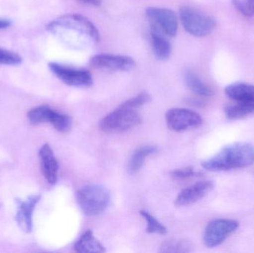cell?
I'll list each match as a JSON object with an SVG mask.
<instances>
[{
  "label": "cell",
  "instance_id": "26",
  "mask_svg": "<svg viewBox=\"0 0 254 253\" xmlns=\"http://www.w3.org/2000/svg\"><path fill=\"white\" fill-rule=\"evenodd\" d=\"M77 1L83 3V4L95 6V7H99V6L101 5V3H102V0H77Z\"/></svg>",
  "mask_w": 254,
  "mask_h": 253
},
{
  "label": "cell",
  "instance_id": "1",
  "mask_svg": "<svg viewBox=\"0 0 254 253\" xmlns=\"http://www.w3.org/2000/svg\"><path fill=\"white\" fill-rule=\"evenodd\" d=\"M46 29L52 34L67 33L75 37L77 44L95 45L99 42L100 34L96 27L87 18L77 13H68L57 18L46 25Z\"/></svg>",
  "mask_w": 254,
  "mask_h": 253
},
{
  "label": "cell",
  "instance_id": "19",
  "mask_svg": "<svg viewBox=\"0 0 254 253\" xmlns=\"http://www.w3.org/2000/svg\"><path fill=\"white\" fill-rule=\"evenodd\" d=\"M185 83L187 87L195 95L201 97H210L213 95L210 86L206 84L195 73L188 71L185 73Z\"/></svg>",
  "mask_w": 254,
  "mask_h": 253
},
{
  "label": "cell",
  "instance_id": "13",
  "mask_svg": "<svg viewBox=\"0 0 254 253\" xmlns=\"http://www.w3.org/2000/svg\"><path fill=\"white\" fill-rule=\"evenodd\" d=\"M41 199L40 195H35L28 197L25 201L16 199L17 212L16 218L19 227L25 233H30L32 230V215L37 203Z\"/></svg>",
  "mask_w": 254,
  "mask_h": 253
},
{
  "label": "cell",
  "instance_id": "25",
  "mask_svg": "<svg viewBox=\"0 0 254 253\" xmlns=\"http://www.w3.org/2000/svg\"><path fill=\"white\" fill-rule=\"evenodd\" d=\"M170 175L175 179L184 180L198 175V172H195V169L192 167L182 168V169H175L170 172Z\"/></svg>",
  "mask_w": 254,
  "mask_h": 253
},
{
  "label": "cell",
  "instance_id": "15",
  "mask_svg": "<svg viewBox=\"0 0 254 253\" xmlns=\"http://www.w3.org/2000/svg\"><path fill=\"white\" fill-rule=\"evenodd\" d=\"M150 39L155 57L161 61L168 59L171 54V45L164 34L155 27L151 26Z\"/></svg>",
  "mask_w": 254,
  "mask_h": 253
},
{
  "label": "cell",
  "instance_id": "8",
  "mask_svg": "<svg viewBox=\"0 0 254 253\" xmlns=\"http://www.w3.org/2000/svg\"><path fill=\"white\" fill-rule=\"evenodd\" d=\"M49 69L61 81L74 87H90L93 83L92 74L87 70L77 69L57 62H50Z\"/></svg>",
  "mask_w": 254,
  "mask_h": 253
},
{
  "label": "cell",
  "instance_id": "7",
  "mask_svg": "<svg viewBox=\"0 0 254 253\" xmlns=\"http://www.w3.org/2000/svg\"><path fill=\"white\" fill-rule=\"evenodd\" d=\"M240 223L236 220L219 218L210 221L204 233V242L210 248L222 245L231 234L237 231Z\"/></svg>",
  "mask_w": 254,
  "mask_h": 253
},
{
  "label": "cell",
  "instance_id": "9",
  "mask_svg": "<svg viewBox=\"0 0 254 253\" xmlns=\"http://www.w3.org/2000/svg\"><path fill=\"white\" fill-rule=\"evenodd\" d=\"M166 122L169 129L174 132H183L198 127L202 123V117L192 110L185 108H173L166 113Z\"/></svg>",
  "mask_w": 254,
  "mask_h": 253
},
{
  "label": "cell",
  "instance_id": "2",
  "mask_svg": "<svg viewBox=\"0 0 254 253\" xmlns=\"http://www.w3.org/2000/svg\"><path fill=\"white\" fill-rule=\"evenodd\" d=\"M254 164V146L249 143H236L227 146L213 157L201 163L209 171L241 169Z\"/></svg>",
  "mask_w": 254,
  "mask_h": 253
},
{
  "label": "cell",
  "instance_id": "4",
  "mask_svg": "<svg viewBox=\"0 0 254 253\" xmlns=\"http://www.w3.org/2000/svg\"><path fill=\"white\" fill-rule=\"evenodd\" d=\"M181 22L185 31L194 37H206L214 31L216 19L192 6H182L179 9Z\"/></svg>",
  "mask_w": 254,
  "mask_h": 253
},
{
  "label": "cell",
  "instance_id": "24",
  "mask_svg": "<svg viewBox=\"0 0 254 253\" xmlns=\"http://www.w3.org/2000/svg\"><path fill=\"white\" fill-rule=\"evenodd\" d=\"M237 10L246 16L254 15V0H234Z\"/></svg>",
  "mask_w": 254,
  "mask_h": 253
},
{
  "label": "cell",
  "instance_id": "23",
  "mask_svg": "<svg viewBox=\"0 0 254 253\" xmlns=\"http://www.w3.org/2000/svg\"><path fill=\"white\" fill-rule=\"evenodd\" d=\"M22 62V58L10 51L0 48V65H17Z\"/></svg>",
  "mask_w": 254,
  "mask_h": 253
},
{
  "label": "cell",
  "instance_id": "18",
  "mask_svg": "<svg viewBox=\"0 0 254 253\" xmlns=\"http://www.w3.org/2000/svg\"><path fill=\"white\" fill-rule=\"evenodd\" d=\"M157 148L155 146H143L137 149L130 157L128 164V172L131 175L137 173L143 166L146 157L156 152Z\"/></svg>",
  "mask_w": 254,
  "mask_h": 253
},
{
  "label": "cell",
  "instance_id": "20",
  "mask_svg": "<svg viewBox=\"0 0 254 253\" xmlns=\"http://www.w3.org/2000/svg\"><path fill=\"white\" fill-rule=\"evenodd\" d=\"M227 117L231 120L243 118L254 114V102H234L228 104L225 108Z\"/></svg>",
  "mask_w": 254,
  "mask_h": 253
},
{
  "label": "cell",
  "instance_id": "11",
  "mask_svg": "<svg viewBox=\"0 0 254 253\" xmlns=\"http://www.w3.org/2000/svg\"><path fill=\"white\" fill-rule=\"evenodd\" d=\"M90 65L97 69L128 71L135 66V62L132 58L125 55L101 53L91 58Z\"/></svg>",
  "mask_w": 254,
  "mask_h": 253
},
{
  "label": "cell",
  "instance_id": "3",
  "mask_svg": "<svg viewBox=\"0 0 254 253\" xmlns=\"http://www.w3.org/2000/svg\"><path fill=\"white\" fill-rule=\"evenodd\" d=\"M77 203L85 215L98 216L105 212L110 203V194L107 188L98 184L83 187L76 194Z\"/></svg>",
  "mask_w": 254,
  "mask_h": 253
},
{
  "label": "cell",
  "instance_id": "14",
  "mask_svg": "<svg viewBox=\"0 0 254 253\" xmlns=\"http://www.w3.org/2000/svg\"><path fill=\"white\" fill-rule=\"evenodd\" d=\"M39 154L41 160L43 175L48 182L54 185L58 182L59 164L53 150L49 144H44L40 149Z\"/></svg>",
  "mask_w": 254,
  "mask_h": 253
},
{
  "label": "cell",
  "instance_id": "27",
  "mask_svg": "<svg viewBox=\"0 0 254 253\" xmlns=\"http://www.w3.org/2000/svg\"><path fill=\"white\" fill-rule=\"evenodd\" d=\"M10 25V22L7 19H0V29H4V28H8Z\"/></svg>",
  "mask_w": 254,
  "mask_h": 253
},
{
  "label": "cell",
  "instance_id": "10",
  "mask_svg": "<svg viewBox=\"0 0 254 253\" xmlns=\"http://www.w3.org/2000/svg\"><path fill=\"white\" fill-rule=\"evenodd\" d=\"M146 16L149 18L151 26L159 30L164 35L174 37L179 27L176 13L168 8L150 7L146 10Z\"/></svg>",
  "mask_w": 254,
  "mask_h": 253
},
{
  "label": "cell",
  "instance_id": "12",
  "mask_svg": "<svg viewBox=\"0 0 254 253\" xmlns=\"http://www.w3.org/2000/svg\"><path fill=\"white\" fill-rule=\"evenodd\" d=\"M213 181H203L182 190L175 201L177 206H188L205 197L214 188Z\"/></svg>",
  "mask_w": 254,
  "mask_h": 253
},
{
  "label": "cell",
  "instance_id": "6",
  "mask_svg": "<svg viewBox=\"0 0 254 253\" xmlns=\"http://www.w3.org/2000/svg\"><path fill=\"white\" fill-rule=\"evenodd\" d=\"M28 120L33 125L49 123L58 132H68L71 127L72 120L67 114L58 112L46 105L36 107L27 114Z\"/></svg>",
  "mask_w": 254,
  "mask_h": 253
},
{
  "label": "cell",
  "instance_id": "16",
  "mask_svg": "<svg viewBox=\"0 0 254 253\" xmlns=\"http://www.w3.org/2000/svg\"><path fill=\"white\" fill-rule=\"evenodd\" d=\"M225 92L234 102H254V86L250 83H232L225 88Z\"/></svg>",
  "mask_w": 254,
  "mask_h": 253
},
{
  "label": "cell",
  "instance_id": "17",
  "mask_svg": "<svg viewBox=\"0 0 254 253\" xmlns=\"http://www.w3.org/2000/svg\"><path fill=\"white\" fill-rule=\"evenodd\" d=\"M74 251L80 253H101L106 251L102 244L95 237L93 232L88 230L82 234L74 246Z\"/></svg>",
  "mask_w": 254,
  "mask_h": 253
},
{
  "label": "cell",
  "instance_id": "5",
  "mask_svg": "<svg viewBox=\"0 0 254 253\" xmlns=\"http://www.w3.org/2000/svg\"><path fill=\"white\" fill-rule=\"evenodd\" d=\"M141 121L137 109L126 102L112 111L100 122V129L106 133H120L134 127Z\"/></svg>",
  "mask_w": 254,
  "mask_h": 253
},
{
  "label": "cell",
  "instance_id": "22",
  "mask_svg": "<svg viewBox=\"0 0 254 253\" xmlns=\"http://www.w3.org/2000/svg\"><path fill=\"white\" fill-rule=\"evenodd\" d=\"M140 213L147 223L146 232L148 233H155V234L159 235L167 234V228L162 224H161L155 217L152 216L151 214L144 210L140 211Z\"/></svg>",
  "mask_w": 254,
  "mask_h": 253
},
{
  "label": "cell",
  "instance_id": "21",
  "mask_svg": "<svg viewBox=\"0 0 254 253\" xmlns=\"http://www.w3.org/2000/svg\"><path fill=\"white\" fill-rule=\"evenodd\" d=\"M192 243L186 239H170L166 240L160 248V252L167 253H188L192 251Z\"/></svg>",
  "mask_w": 254,
  "mask_h": 253
}]
</instances>
